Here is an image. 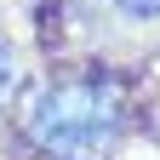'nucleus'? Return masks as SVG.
<instances>
[{
  "instance_id": "1",
  "label": "nucleus",
  "mask_w": 160,
  "mask_h": 160,
  "mask_svg": "<svg viewBox=\"0 0 160 160\" xmlns=\"http://www.w3.org/2000/svg\"><path fill=\"white\" fill-rule=\"evenodd\" d=\"M29 132L52 154H92L120 132V86L114 80H69L52 86L29 114Z\"/></svg>"
},
{
  "instance_id": "2",
  "label": "nucleus",
  "mask_w": 160,
  "mask_h": 160,
  "mask_svg": "<svg viewBox=\"0 0 160 160\" xmlns=\"http://www.w3.org/2000/svg\"><path fill=\"white\" fill-rule=\"evenodd\" d=\"M120 6H126V12H137V17H143V12H160V0H120Z\"/></svg>"
},
{
  "instance_id": "3",
  "label": "nucleus",
  "mask_w": 160,
  "mask_h": 160,
  "mask_svg": "<svg viewBox=\"0 0 160 160\" xmlns=\"http://www.w3.org/2000/svg\"><path fill=\"white\" fill-rule=\"evenodd\" d=\"M12 80V52H6V40H0V86Z\"/></svg>"
}]
</instances>
